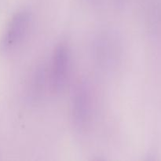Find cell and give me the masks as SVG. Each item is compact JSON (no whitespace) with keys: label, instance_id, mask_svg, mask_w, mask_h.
<instances>
[{"label":"cell","instance_id":"cell-1","mask_svg":"<svg viewBox=\"0 0 161 161\" xmlns=\"http://www.w3.org/2000/svg\"><path fill=\"white\" fill-rule=\"evenodd\" d=\"M29 20V14L25 10L19 11L13 16L0 39V53H8L22 40L28 30Z\"/></svg>","mask_w":161,"mask_h":161},{"label":"cell","instance_id":"cell-2","mask_svg":"<svg viewBox=\"0 0 161 161\" xmlns=\"http://www.w3.org/2000/svg\"><path fill=\"white\" fill-rule=\"evenodd\" d=\"M70 64V53L65 44L56 47L52 63V84L56 91H62L66 84Z\"/></svg>","mask_w":161,"mask_h":161},{"label":"cell","instance_id":"cell-3","mask_svg":"<svg viewBox=\"0 0 161 161\" xmlns=\"http://www.w3.org/2000/svg\"><path fill=\"white\" fill-rule=\"evenodd\" d=\"M91 97L84 86H79L72 98V119L75 127L83 129L88 124L91 116Z\"/></svg>","mask_w":161,"mask_h":161}]
</instances>
